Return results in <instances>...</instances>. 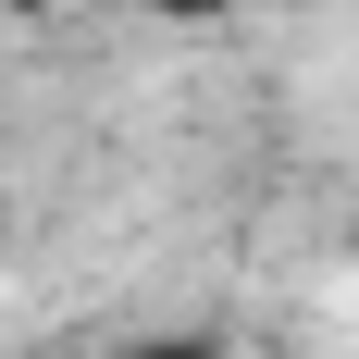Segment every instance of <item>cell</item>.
Listing matches in <instances>:
<instances>
[{
  "label": "cell",
  "instance_id": "1",
  "mask_svg": "<svg viewBox=\"0 0 359 359\" xmlns=\"http://www.w3.org/2000/svg\"><path fill=\"white\" fill-rule=\"evenodd\" d=\"M100 359H223V334L174 323V334H124V347H100Z\"/></svg>",
  "mask_w": 359,
  "mask_h": 359
},
{
  "label": "cell",
  "instance_id": "2",
  "mask_svg": "<svg viewBox=\"0 0 359 359\" xmlns=\"http://www.w3.org/2000/svg\"><path fill=\"white\" fill-rule=\"evenodd\" d=\"M137 13H161V25H223L236 0H137Z\"/></svg>",
  "mask_w": 359,
  "mask_h": 359
}]
</instances>
